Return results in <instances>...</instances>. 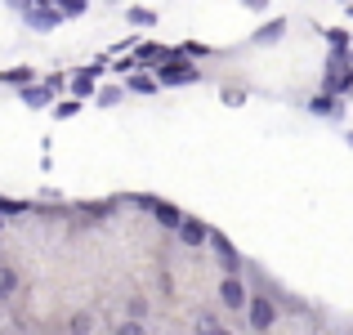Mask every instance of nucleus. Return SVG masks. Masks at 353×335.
I'll list each match as a JSON object with an SVG mask.
<instances>
[{
  "mask_svg": "<svg viewBox=\"0 0 353 335\" xmlns=\"http://www.w3.org/2000/svg\"><path fill=\"white\" fill-rule=\"evenodd\" d=\"M192 81H201V72L192 68L188 59H179V54L157 68V85H192Z\"/></svg>",
  "mask_w": 353,
  "mask_h": 335,
  "instance_id": "obj_1",
  "label": "nucleus"
},
{
  "mask_svg": "<svg viewBox=\"0 0 353 335\" xmlns=\"http://www.w3.org/2000/svg\"><path fill=\"white\" fill-rule=\"evenodd\" d=\"M72 90H77V94H94V72L77 77V81H72Z\"/></svg>",
  "mask_w": 353,
  "mask_h": 335,
  "instance_id": "obj_16",
  "label": "nucleus"
},
{
  "mask_svg": "<svg viewBox=\"0 0 353 335\" xmlns=\"http://www.w3.org/2000/svg\"><path fill=\"white\" fill-rule=\"evenodd\" d=\"M241 5H246V9H255V14H259V9H268V0H241Z\"/></svg>",
  "mask_w": 353,
  "mask_h": 335,
  "instance_id": "obj_26",
  "label": "nucleus"
},
{
  "mask_svg": "<svg viewBox=\"0 0 353 335\" xmlns=\"http://www.w3.org/2000/svg\"><path fill=\"white\" fill-rule=\"evenodd\" d=\"M130 90H134V94H152L157 81H148V77H130Z\"/></svg>",
  "mask_w": 353,
  "mask_h": 335,
  "instance_id": "obj_18",
  "label": "nucleus"
},
{
  "mask_svg": "<svg viewBox=\"0 0 353 335\" xmlns=\"http://www.w3.org/2000/svg\"><path fill=\"white\" fill-rule=\"evenodd\" d=\"M179 241H183V246H206V241H210V228L201 219H188L179 228Z\"/></svg>",
  "mask_w": 353,
  "mask_h": 335,
  "instance_id": "obj_7",
  "label": "nucleus"
},
{
  "mask_svg": "<svg viewBox=\"0 0 353 335\" xmlns=\"http://www.w3.org/2000/svg\"><path fill=\"white\" fill-rule=\"evenodd\" d=\"M246 318H250V331H268V327L277 322V304L268 300V295H250Z\"/></svg>",
  "mask_w": 353,
  "mask_h": 335,
  "instance_id": "obj_2",
  "label": "nucleus"
},
{
  "mask_svg": "<svg viewBox=\"0 0 353 335\" xmlns=\"http://www.w3.org/2000/svg\"><path fill=\"white\" fill-rule=\"evenodd\" d=\"M309 112H318V116H322V112H336V99H331V94H318L309 103Z\"/></svg>",
  "mask_w": 353,
  "mask_h": 335,
  "instance_id": "obj_17",
  "label": "nucleus"
},
{
  "mask_svg": "<svg viewBox=\"0 0 353 335\" xmlns=\"http://www.w3.org/2000/svg\"><path fill=\"white\" fill-rule=\"evenodd\" d=\"M23 201H5V197H0V215H23Z\"/></svg>",
  "mask_w": 353,
  "mask_h": 335,
  "instance_id": "obj_21",
  "label": "nucleus"
},
{
  "mask_svg": "<svg viewBox=\"0 0 353 335\" xmlns=\"http://www.w3.org/2000/svg\"><path fill=\"white\" fill-rule=\"evenodd\" d=\"M50 99H54L50 85H23V103L27 108H50Z\"/></svg>",
  "mask_w": 353,
  "mask_h": 335,
  "instance_id": "obj_8",
  "label": "nucleus"
},
{
  "mask_svg": "<svg viewBox=\"0 0 353 335\" xmlns=\"http://www.w3.org/2000/svg\"><path fill=\"white\" fill-rule=\"evenodd\" d=\"M148 318V300L143 295H130V322H143Z\"/></svg>",
  "mask_w": 353,
  "mask_h": 335,
  "instance_id": "obj_12",
  "label": "nucleus"
},
{
  "mask_svg": "<svg viewBox=\"0 0 353 335\" xmlns=\"http://www.w3.org/2000/svg\"><path fill=\"white\" fill-rule=\"evenodd\" d=\"M14 286H18V273H14V268H0V300H9Z\"/></svg>",
  "mask_w": 353,
  "mask_h": 335,
  "instance_id": "obj_11",
  "label": "nucleus"
},
{
  "mask_svg": "<svg viewBox=\"0 0 353 335\" xmlns=\"http://www.w3.org/2000/svg\"><path fill=\"white\" fill-rule=\"evenodd\" d=\"M99 103H103V108H112V103H121V90H99Z\"/></svg>",
  "mask_w": 353,
  "mask_h": 335,
  "instance_id": "obj_22",
  "label": "nucleus"
},
{
  "mask_svg": "<svg viewBox=\"0 0 353 335\" xmlns=\"http://www.w3.org/2000/svg\"><path fill=\"white\" fill-rule=\"evenodd\" d=\"M77 112H81V103H77V99H63V103L54 108V116H59V121H68V116H77Z\"/></svg>",
  "mask_w": 353,
  "mask_h": 335,
  "instance_id": "obj_14",
  "label": "nucleus"
},
{
  "mask_svg": "<svg viewBox=\"0 0 353 335\" xmlns=\"http://www.w3.org/2000/svg\"><path fill=\"white\" fill-rule=\"evenodd\" d=\"M210 246H215V259H219V268H224V277H241V255L219 237V232H210Z\"/></svg>",
  "mask_w": 353,
  "mask_h": 335,
  "instance_id": "obj_4",
  "label": "nucleus"
},
{
  "mask_svg": "<svg viewBox=\"0 0 353 335\" xmlns=\"http://www.w3.org/2000/svg\"><path fill=\"white\" fill-rule=\"evenodd\" d=\"M9 5H18V9H23V14H27V9H32V5H45V0H9Z\"/></svg>",
  "mask_w": 353,
  "mask_h": 335,
  "instance_id": "obj_25",
  "label": "nucleus"
},
{
  "mask_svg": "<svg viewBox=\"0 0 353 335\" xmlns=\"http://www.w3.org/2000/svg\"><path fill=\"white\" fill-rule=\"evenodd\" d=\"M215 327H219V322L210 318V313H201V318H197V335H210V331H215Z\"/></svg>",
  "mask_w": 353,
  "mask_h": 335,
  "instance_id": "obj_20",
  "label": "nucleus"
},
{
  "mask_svg": "<svg viewBox=\"0 0 353 335\" xmlns=\"http://www.w3.org/2000/svg\"><path fill=\"white\" fill-rule=\"evenodd\" d=\"M117 335H148V327H143V322H121Z\"/></svg>",
  "mask_w": 353,
  "mask_h": 335,
  "instance_id": "obj_19",
  "label": "nucleus"
},
{
  "mask_svg": "<svg viewBox=\"0 0 353 335\" xmlns=\"http://www.w3.org/2000/svg\"><path fill=\"white\" fill-rule=\"evenodd\" d=\"M349 54H353V45H349Z\"/></svg>",
  "mask_w": 353,
  "mask_h": 335,
  "instance_id": "obj_29",
  "label": "nucleus"
},
{
  "mask_svg": "<svg viewBox=\"0 0 353 335\" xmlns=\"http://www.w3.org/2000/svg\"><path fill=\"white\" fill-rule=\"evenodd\" d=\"M219 304H224V309H246L250 304L246 282H241V277H224V282H219Z\"/></svg>",
  "mask_w": 353,
  "mask_h": 335,
  "instance_id": "obj_5",
  "label": "nucleus"
},
{
  "mask_svg": "<svg viewBox=\"0 0 353 335\" xmlns=\"http://www.w3.org/2000/svg\"><path fill=\"white\" fill-rule=\"evenodd\" d=\"M179 54H188V59H201V54H210L206 45H179Z\"/></svg>",
  "mask_w": 353,
  "mask_h": 335,
  "instance_id": "obj_23",
  "label": "nucleus"
},
{
  "mask_svg": "<svg viewBox=\"0 0 353 335\" xmlns=\"http://www.w3.org/2000/svg\"><path fill=\"white\" fill-rule=\"evenodd\" d=\"M68 331L72 335H90V331H94V318H90V313H77V318L68 322Z\"/></svg>",
  "mask_w": 353,
  "mask_h": 335,
  "instance_id": "obj_10",
  "label": "nucleus"
},
{
  "mask_svg": "<svg viewBox=\"0 0 353 335\" xmlns=\"http://www.w3.org/2000/svg\"><path fill=\"white\" fill-rule=\"evenodd\" d=\"M282 32H286V23H268V27H259V32L250 36V41H259V45H273Z\"/></svg>",
  "mask_w": 353,
  "mask_h": 335,
  "instance_id": "obj_9",
  "label": "nucleus"
},
{
  "mask_svg": "<svg viewBox=\"0 0 353 335\" xmlns=\"http://www.w3.org/2000/svg\"><path fill=\"white\" fill-rule=\"evenodd\" d=\"M0 228H5V219H0Z\"/></svg>",
  "mask_w": 353,
  "mask_h": 335,
  "instance_id": "obj_28",
  "label": "nucleus"
},
{
  "mask_svg": "<svg viewBox=\"0 0 353 335\" xmlns=\"http://www.w3.org/2000/svg\"><path fill=\"white\" fill-rule=\"evenodd\" d=\"M45 5H50V0H45ZM45 5H32V9H27L23 18H27V23H32V27H41V32H50V27L59 23L63 14H59V9H45Z\"/></svg>",
  "mask_w": 353,
  "mask_h": 335,
  "instance_id": "obj_6",
  "label": "nucleus"
},
{
  "mask_svg": "<svg viewBox=\"0 0 353 335\" xmlns=\"http://www.w3.org/2000/svg\"><path fill=\"white\" fill-rule=\"evenodd\" d=\"M139 63H157V68H161V63H165V54L157 50V45H143V50H139Z\"/></svg>",
  "mask_w": 353,
  "mask_h": 335,
  "instance_id": "obj_13",
  "label": "nucleus"
},
{
  "mask_svg": "<svg viewBox=\"0 0 353 335\" xmlns=\"http://www.w3.org/2000/svg\"><path fill=\"white\" fill-rule=\"evenodd\" d=\"M130 23H143L148 27V23H152V14H148V9H130Z\"/></svg>",
  "mask_w": 353,
  "mask_h": 335,
  "instance_id": "obj_24",
  "label": "nucleus"
},
{
  "mask_svg": "<svg viewBox=\"0 0 353 335\" xmlns=\"http://www.w3.org/2000/svg\"><path fill=\"white\" fill-rule=\"evenodd\" d=\"M85 5H90V0H59V14H72V18H77V14H85Z\"/></svg>",
  "mask_w": 353,
  "mask_h": 335,
  "instance_id": "obj_15",
  "label": "nucleus"
},
{
  "mask_svg": "<svg viewBox=\"0 0 353 335\" xmlns=\"http://www.w3.org/2000/svg\"><path fill=\"white\" fill-rule=\"evenodd\" d=\"M210 335H233V331H228V327H215V331H210Z\"/></svg>",
  "mask_w": 353,
  "mask_h": 335,
  "instance_id": "obj_27",
  "label": "nucleus"
},
{
  "mask_svg": "<svg viewBox=\"0 0 353 335\" xmlns=\"http://www.w3.org/2000/svg\"><path fill=\"white\" fill-rule=\"evenodd\" d=\"M139 206H143V210H152V215H157V219H161V223H165V228H174V232H179V228H183V223H188V215H183V210H174V206H165V201H157V197H139Z\"/></svg>",
  "mask_w": 353,
  "mask_h": 335,
  "instance_id": "obj_3",
  "label": "nucleus"
}]
</instances>
